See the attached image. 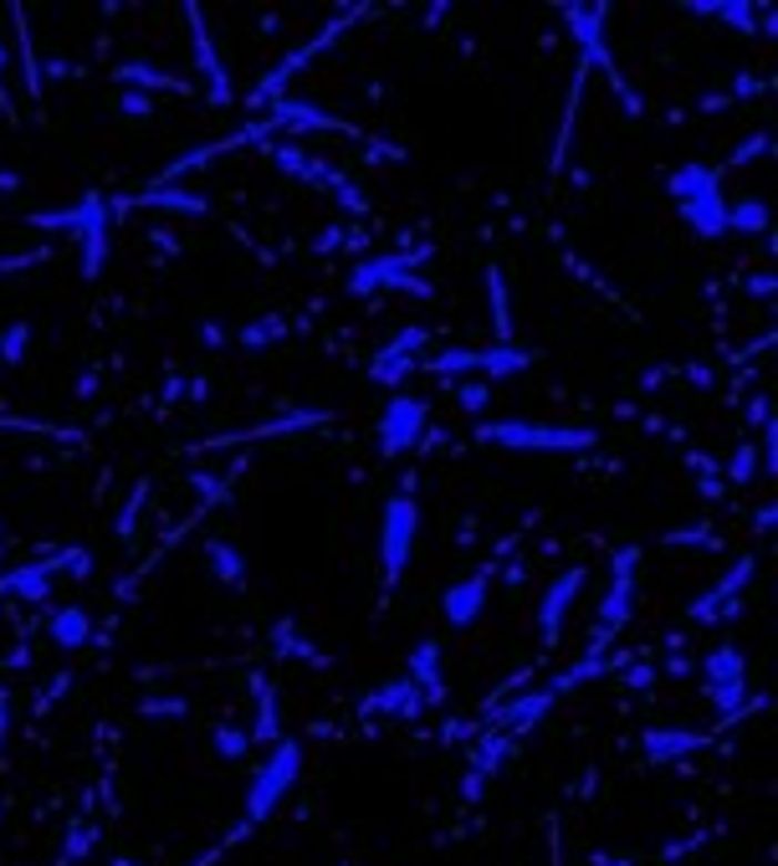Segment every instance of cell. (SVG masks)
I'll return each mask as SVG.
<instances>
[{"label":"cell","instance_id":"cell-7","mask_svg":"<svg viewBox=\"0 0 778 866\" xmlns=\"http://www.w3.org/2000/svg\"><path fill=\"white\" fill-rule=\"evenodd\" d=\"M415 533H421V507H415V497L395 493L384 503V518H380V570H384V585L390 590L405 580Z\"/></svg>","mask_w":778,"mask_h":866},{"label":"cell","instance_id":"cell-34","mask_svg":"<svg viewBox=\"0 0 778 866\" xmlns=\"http://www.w3.org/2000/svg\"><path fill=\"white\" fill-rule=\"evenodd\" d=\"M11 21H16V31H21V78H27V93L41 98V67H37V52H31L27 11H21V6H11Z\"/></svg>","mask_w":778,"mask_h":866},{"label":"cell","instance_id":"cell-32","mask_svg":"<svg viewBox=\"0 0 778 866\" xmlns=\"http://www.w3.org/2000/svg\"><path fill=\"white\" fill-rule=\"evenodd\" d=\"M78 241H82V278H88V282H98V278H103V262H108V252H113V241H108V221H98V226H88Z\"/></svg>","mask_w":778,"mask_h":866},{"label":"cell","instance_id":"cell-48","mask_svg":"<svg viewBox=\"0 0 778 866\" xmlns=\"http://www.w3.org/2000/svg\"><path fill=\"white\" fill-rule=\"evenodd\" d=\"M774 466H778V426L768 421V426H764V472H768V477H774Z\"/></svg>","mask_w":778,"mask_h":866},{"label":"cell","instance_id":"cell-39","mask_svg":"<svg viewBox=\"0 0 778 866\" xmlns=\"http://www.w3.org/2000/svg\"><path fill=\"white\" fill-rule=\"evenodd\" d=\"M456 405H462L466 415H482L492 405V385H487V380H466V385L456 390Z\"/></svg>","mask_w":778,"mask_h":866},{"label":"cell","instance_id":"cell-6","mask_svg":"<svg viewBox=\"0 0 778 866\" xmlns=\"http://www.w3.org/2000/svg\"><path fill=\"white\" fill-rule=\"evenodd\" d=\"M635 564H640V548H620L615 564H609V590L599 600V615H594L589 626V656H605L615 646V636L625 631L635 611Z\"/></svg>","mask_w":778,"mask_h":866},{"label":"cell","instance_id":"cell-51","mask_svg":"<svg viewBox=\"0 0 778 866\" xmlns=\"http://www.w3.org/2000/svg\"><path fill=\"white\" fill-rule=\"evenodd\" d=\"M625 682L646 693V687H656V666H630V672H625Z\"/></svg>","mask_w":778,"mask_h":866},{"label":"cell","instance_id":"cell-40","mask_svg":"<svg viewBox=\"0 0 778 866\" xmlns=\"http://www.w3.org/2000/svg\"><path fill=\"white\" fill-rule=\"evenodd\" d=\"M752 472H758V441H742L727 466V482H752Z\"/></svg>","mask_w":778,"mask_h":866},{"label":"cell","instance_id":"cell-62","mask_svg":"<svg viewBox=\"0 0 778 866\" xmlns=\"http://www.w3.org/2000/svg\"><path fill=\"white\" fill-rule=\"evenodd\" d=\"M609 866H635V862H630V856H615V862H609Z\"/></svg>","mask_w":778,"mask_h":866},{"label":"cell","instance_id":"cell-22","mask_svg":"<svg viewBox=\"0 0 778 866\" xmlns=\"http://www.w3.org/2000/svg\"><path fill=\"white\" fill-rule=\"evenodd\" d=\"M370 713H390V718H405V723H421V713H425V697H421V687L410 677H395V682H384L380 693L370 697Z\"/></svg>","mask_w":778,"mask_h":866},{"label":"cell","instance_id":"cell-35","mask_svg":"<svg viewBox=\"0 0 778 866\" xmlns=\"http://www.w3.org/2000/svg\"><path fill=\"white\" fill-rule=\"evenodd\" d=\"M27 344H31V323L16 319L11 329L0 333V364H6V370H16V364L27 360Z\"/></svg>","mask_w":778,"mask_h":866},{"label":"cell","instance_id":"cell-61","mask_svg":"<svg viewBox=\"0 0 778 866\" xmlns=\"http://www.w3.org/2000/svg\"><path fill=\"white\" fill-rule=\"evenodd\" d=\"M6 728H11V707H6V697H0V744H6Z\"/></svg>","mask_w":778,"mask_h":866},{"label":"cell","instance_id":"cell-49","mask_svg":"<svg viewBox=\"0 0 778 866\" xmlns=\"http://www.w3.org/2000/svg\"><path fill=\"white\" fill-rule=\"evenodd\" d=\"M752 93H764V78L758 72H738V82H732V98H752ZM727 98V103H732Z\"/></svg>","mask_w":778,"mask_h":866},{"label":"cell","instance_id":"cell-18","mask_svg":"<svg viewBox=\"0 0 778 866\" xmlns=\"http://www.w3.org/2000/svg\"><path fill=\"white\" fill-rule=\"evenodd\" d=\"M410 682L421 687V697L431 707L446 703V666H441V641H415V652H410Z\"/></svg>","mask_w":778,"mask_h":866},{"label":"cell","instance_id":"cell-56","mask_svg":"<svg viewBox=\"0 0 778 866\" xmlns=\"http://www.w3.org/2000/svg\"><path fill=\"white\" fill-rule=\"evenodd\" d=\"M748 293H752V298H774V278H752V282H748Z\"/></svg>","mask_w":778,"mask_h":866},{"label":"cell","instance_id":"cell-21","mask_svg":"<svg viewBox=\"0 0 778 866\" xmlns=\"http://www.w3.org/2000/svg\"><path fill=\"white\" fill-rule=\"evenodd\" d=\"M108 78L119 82V88H129V93H185L190 98V78H170V72H159V67L149 62H119Z\"/></svg>","mask_w":778,"mask_h":866},{"label":"cell","instance_id":"cell-17","mask_svg":"<svg viewBox=\"0 0 778 866\" xmlns=\"http://www.w3.org/2000/svg\"><path fill=\"white\" fill-rule=\"evenodd\" d=\"M133 205H144V211H174V215H205L211 211V200L195 195L185 185H149L139 195H123L113 200V211H133Z\"/></svg>","mask_w":778,"mask_h":866},{"label":"cell","instance_id":"cell-5","mask_svg":"<svg viewBox=\"0 0 778 866\" xmlns=\"http://www.w3.org/2000/svg\"><path fill=\"white\" fill-rule=\"evenodd\" d=\"M482 446H507V452H589L594 431L589 426H538V421H487L476 426Z\"/></svg>","mask_w":778,"mask_h":866},{"label":"cell","instance_id":"cell-16","mask_svg":"<svg viewBox=\"0 0 778 866\" xmlns=\"http://www.w3.org/2000/svg\"><path fill=\"white\" fill-rule=\"evenodd\" d=\"M487 590H492V564L487 570H476L472 580H462V585H451L446 600H441V615H446L451 631H466L482 621V611H487Z\"/></svg>","mask_w":778,"mask_h":866},{"label":"cell","instance_id":"cell-63","mask_svg":"<svg viewBox=\"0 0 778 866\" xmlns=\"http://www.w3.org/2000/svg\"><path fill=\"white\" fill-rule=\"evenodd\" d=\"M0 544H6V533H0Z\"/></svg>","mask_w":778,"mask_h":866},{"label":"cell","instance_id":"cell-41","mask_svg":"<svg viewBox=\"0 0 778 866\" xmlns=\"http://www.w3.org/2000/svg\"><path fill=\"white\" fill-rule=\"evenodd\" d=\"M119 113H123L129 123H149V119H154V98L129 93V88H123V93H119Z\"/></svg>","mask_w":778,"mask_h":866},{"label":"cell","instance_id":"cell-42","mask_svg":"<svg viewBox=\"0 0 778 866\" xmlns=\"http://www.w3.org/2000/svg\"><path fill=\"white\" fill-rule=\"evenodd\" d=\"M149 503V482H139L133 487V497L123 503V513H119V538H133V528H139V507Z\"/></svg>","mask_w":778,"mask_h":866},{"label":"cell","instance_id":"cell-38","mask_svg":"<svg viewBox=\"0 0 778 866\" xmlns=\"http://www.w3.org/2000/svg\"><path fill=\"white\" fill-rule=\"evenodd\" d=\"M190 487L200 493V507H215V503H225V497H231V482L211 477V472H195V477H190Z\"/></svg>","mask_w":778,"mask_h":866},{"label":"cell","instance_id":"cell-2","mask_svg":"<svg viewBox=\"0 0 778 866\" xmlns=\"http://www.w3.org/2000/svg\"><path fill=\"white\" fill-rule=\"evenodd\" d=\"M558 11H564L568 31H574V41H579V62L599 67V72H605V82L615 88V93H620L625 113H630V119H640V113H646V103H640V93H635L630 82H625L620 62H615V52H609V41H605V16H609V6H579V0H568V6H558Z\"/></svg>","mask_w":778,"mask_h":866},{"label":"cell","instance_id":"cell-1","mask_svg":"<svg viewBox=\"0 0 778 866\" xmlns=\"http://www.w3.org/2000/svg\"><path fill=\"white\" fill-rule=\"evenodd\" d=\"M666 190H671V200H676V211H681V221H686L691 231H697L701 241H723V236H727L723 170H713V164H681V170H671Z\"/></svg>","mask_w":778,"mask_h":866},{"label":"cell","instance_id":"cell-20","mask_svg":"<svg viewBox=\"0 0 778 866\" xmlns=\"http://www.w3.org/2000/svg\"><path fill=\"white\" fill-rule=\"evenodd\" d=\"M0 595L21 600V605H47V600H52V570H47L41 560L11 564V570L0 574Z\"/></svg>","mask_w":778,"mask_h":866},{"label":"cell","instance_id":"cell-47","mask_svg":"<svg viewBox=\"0 0 778 866\" xmlns=\"http://www.w3.org/2000/svg\"><path fill=\"white\" fill-rule=\"evenodd\" d=\"M144 713L149 718H185L190 707L180 703V697H154V703H144Z\"/></svg>","mask_w":778,"mask_h":866},{"label":"cell","instance_id":"cell-37","mask_svg":"<svg viewBox=\"0 0 778 866\" xmlns=\"http://www.w3.org/2000/svg\"><path fill=\"white\" fill-rule=\"evenodd\" d=\"M282 333H287V319L266 313V319H251L246 329H241V344H246V349H262V344H277Z\"/></svg>","mask_w":778,"mask_h":866},{"label":"cell","instance_id":"cell-53","mask_svg":"<svg viewBox=\"0 0 778 866\" xmlns=\"http://www.w3.org/2000/svg\"><path fill=\"white\" fill-rule=\"evenodd\" d=\"M697 840H701V836H697ZM697 840H671V846H660V862H686Z\"/></svg>","mask_w":778,"mask_h":866},{"label":"cell","instance_id":"cell-58","mask_svg":"<svg viewBox=\"0 0 778 866\" xmlns=\"http://www.w3.org/2000/svg\"><path fill=\"white\" fill-rule=\"evenodd\" d=\"M200 333H205V344H211V349H221V344H225V333H221V323H205V329H200Z\"/></svg>","mask_w":778,"mask_h":866},{"label":"cell","instance_id":"cell-29","mask_svg":"<svg viewBox=\"0 0 778 866\" xmlns=\"http://www.w3.org/2000/svg\"><path fill=\"white\" fill-rule=\"evenodd\" d=\"M205 560H211V574L221 580V585L246 590V560H241L236 544H225V538H205Z\"/></svg>","mask_w":778,"mask_h":866},{"label":"cell","instance_id":"cell-14","mask_svg":"<svg viewBox=\"0 0 778 866\" xmlns=\"http://www.w3.org/2000/svg\"><path fill=\"white\" fill-rule=\"evenodd\" d=\"M266 129H287V133H348V139H364V129L348 119H333L317 103H297V98H277V108L266 113Z\"/></svg>","mask_w":778,"mask_h":866},{"label":"cell","instance_id":"cell-36","mask_svg":"<svg viewBox=\"0 0 778 866\" xmlns=\"http://www.w3.org/2000/svg\"><path fill=\"white\" fill-rule=\"evenodd\" d=\"M211 748L221 754L225 764H236V759H246V754H251V738H246V728H231V723H221V728L211 733Z\"/></svg>","mask_w":778,"mask_h":866},{"label":"cell","instance_id":"cell-25","mask_svg":"<svg viewBox=\"0 0 778 866\" xmlns=\"http://www.w3.org/2000/svg\"><path fill=\"white\" fill-rule=\"evenodd\" d=\"M533 349H523V344H492V349H482V370H476V380H507V374H523V370H533Z\"/></svg>","mask_w":778,"mask_h":866},{"label":"cell","instance_id":"cell-33","mask_svg":"<svg viewBox=\"0 0 778 866\" xmlns=\"http://www.w3.org/2000/svg\"><path fill=\"white\" fill-rule=\"evenodd\" d=\"M727 231H742V236H758L768 231V205L758 195H742L727 205Z\"/></svg>","mask_w":778,"mask_h":866},{"label":"cell","instance_id":"cell-59","mask_svg":"<svg viewBox=\"0 0 778 866\" xmlns=\"http://www.w3.org/2000/svg\"><path fill=\"white\" fill-rule=\"evenodd\" d=\"M666 672H671V677H686V672H691V662H686V656H671V662H666Z\"/></svg>","mask_w":778,"mask_h":866},{"label":"cell","instance_id":"cell-27","mask_svg":"<svg viewBox=\"0 0 778 866\" xmlns=\"http://www.w3.org/2000/svg\"><path fill=\"white\" fill-rule=\"evenodd\" d=\"M47 631H52L57 646H67V652H78V646H88V641H93V615L82 611V605H62V611H52Z\"/></svg>","mask_w":778,"mask_h":866},{"label":"cell","instance_id":"cell-57","mask_svg":"<svg viewBox=\"0 0 778 866\" xmlns=\"http://www.w3.org/2000/svg\"><path fill=\"white\" fill-rule=\"evenodd\" d=\"M774 518H778V507H774V503H768V507H764V513H758V518H752V528H758V533H768V528H774Z\"/></svg>","mask_w":778,"mask_h":866},{"label":"cell","instance_id":"cell-43","mask_svg":"<svg viewBox=\"0 0 778 866\" xmlns=\"http://www.w3.org/2000/svg\"><path fill=\"white\" fill-rule=\"evenodd\" d=\"M768 149H774V139H768V133H752V139H742V144H738V149H732V160H727V164H738V170H742V164H752V160H764Z\"/></svg>","mask_w":778,"mask_h":866},{"label":"cell","instance_id":"cell-31","mask_svg":"<svg viewBox=\"0 0 778 866\" xmlns=\"http://www.w3.org/2000/svg\"><path fill=\"white\" fill-rule=\"evenodd\" d=\"M487 298H492L497 344H513V303H507V278H502V266H487Z\"/></svg>","mask_w":778,"mask_h":866},{"label":"cell","instance_id":"cell-44","mask_svg":"<svg viewBox=\"0 0 778 866\" xmlns=\"http://www.w3.org/2000/svg\"><path fill=\"white\" fill-rule=\"evenodd\" d=\"M98 840V826H72V836H67V862H82V856L93 852Z\"/></svg>","mask_w":778,"mask_h":866},{"label":"cell","instance_id":"cell-13","mask_svg":"<svg viewBox=\"0 0 778 866\" xmlns=\"http://www.w3.org/2000/svg\"><path fill=\"white\" fill-rule=\"evenodd\" d=\"M579 590H584V570H579V564L564 570V574H554L548 590H543V600H538V641L548 646V652H554L558 636H564V621H568V611H574Z\"/></svg>","mask_w":778,"mask_h":866},{"label":"cell","instance_id":"cell-23","mask_svg":"<svg viewBox=\"0 0 778 866\" xmlns=\"http://www.w3.org/2000/svg\"><path fill=\"white\" fill-rule=\"evenodd\" d=\"M554 703H558L554 687H538V693H528V697H513L507 707H497V728L507 733V738H517V733H528Z\"/></svg>","mask_w":778,"mask_h":866},{"label":"cell","instance_id":"cell-4","mask_svg":"<svg viewBox=\"0 0 778 866\" xmlns=\"http://www.w3.org/2000/svg\"><path fill=\"white\" fill-rule=\"evenodd\" d=\"M297 769H303V744H297V738H277V744H272V759L251 774L246 810H241V820H246L251 830L277 815V805L287 799V789L297 785Z\"/></svg>","mask_w":778,"mask_h":866},{"label":"cell","instance_id":"cell-30","mask_svg":"<svg viewBox=\"0 0 778 866\" xmlns=\"http://www.w3.org/2000/svg\"><path fill=\"white\" fill-rule=\"evenodd\" d=\"M266 646L277 656H292V662H323V656L313 652V641L297 631V621H277V626L266 631Z\"/></svg>","mask_w":778,"mask_h":866},{"label":"cell","instance_id":"cell-26","mask_svg":"<svg viewBox=\"0 0 778 866\" xmlns=\"http://www.w3.org/2000/svg\"><path fill=\"white\" fill-rule=\"evenodd\" d=\"M686 11L707 16V21H727V27H738L742 37L758 31V6H748V0H691Z\"/></svg>","mask_w":778,"mask_h":866},{"label":"cell","instance_id":"cell-10","mask_svg":"<svg viewBox=\"0 0 778 866\" xmlns=\"http://www.w3.org/2000/svg\"><path fill=\"white\" fill-rule=\"evenodd\" d=\"M425 415H431V405H425L421 395H390V405H384V415H380V456L384 462L405 456L410 446L421 441Z\"/></svg>","mask_w":778,"mask_h":866},{"label":"cell","instance_id":"cell-54","mask_svg":"<svg viewBox=\"0 0 778 866\" xmlns=\"http://www.w3.org/2000/svg\"><path fill=\"white\" fill-rule=\"evenodd\" d=\"M666 544H713L707 528H686V533H666Z\"/></svg>","mask_w":778,"mask_h":866},{"label":"cell","instance_id":"cell-45","mask_svg":"<svg viewBox=\"0 0 778 866\" xmlns=\"http://www.w3.org/2000/svg\"><path fill=\"white\" fill-rule=\"evenodd\" d=\"M333 195H339V205H343V211H354V215H364V211H370V200L358 195V185H354V180H339V185H333Z\"/></svg>","mask_w":778,"mask_h":866},{"label":"cell","instance_id":"cell-12","mask_svg":"<svg viewBox=\"0 0 778 866\" xmlns=\"http://www.w3.org/2000/svg\"><path fill=\"white\" fill-rule=\"evenodd\" d=\"M425 344H431V333H425L421 323H410V329H400L395 339H390V344H384L380 354L370 360V380H374V385H384V390L405 385L410 374L421 370V360H415V354H421Z\"/></svg>","mask_w":778,"mask_h":866},{"label":"cell","instance_id":"cell-55","mask_svg":"<svg viewBox=\"0 0 778 866\" xmlns=\"http://www.w3.org/2000/svg\"><path fill=\"white\" fill-rule=\"evenodd\" d=\"M421 452H436V446H446V431L441 426H431V431H421V441H415Z\"/></svg>","mask_w":778,"mask_h":866},{"label":"cell","instance_id":"cell-19","mask_svg":"<svg viewBox=\"0 0 778 866\" xmlns=\"http://www.w3.org/2000/svg\"><path fill=\"white\" fill-rule=\"evenodd\" d=\"M713 744V733H686V728H646L640 733V748H646L650 764H671V759H686V754H697V748Z\"/></svg>","mask_w":778,"mask_h":866},{"label":"cell","instance_id":"cell-11","mask_svg":"<svg viewBox=\"0 0 778 866\" xmlns=\"http://www.w3.org/2000/svg\"><path fill=\"white\" fill-rule=\"evenodd\" d=\"M752 570H758V560H752V554L732 560V570H727L713 590H701V595L691 600V605H686V615H691V621H701V626H707V621H732V615H742L738 595L748 590Z\"/></svg>","mask_w":778,"mask_h":866},{"label":"cell","instance_id":"cell-52","mask_svg":"<svg viewBox=\"0 0 778 866\" xmlns=\"http://www.w3.org/2000/svg\"><path fill=\"white\" fill-rule=\"evenodd\" d=\"M748 421H752V426H768V421H774V405H768V395H758L748 405Z\"/></svg>","mask_w":778,"mask_h":866},{"label":"cell","instance_id":"cell-46","mask_svg":"<svg viewBox=\"0 0 778 866\" xmlns=\"http://www.w3.org/2000/svg\"><path fill=\"white\" fill-rule=\"evenodd\" d=\"M343 241H354V231H348V226H329L323 236L313 241V252H317V256H329V252H339Z\"/></svg>","mask_w":778,"mask_h":866},{"label":"cell","instance_id":"cell-15","mask_svg":"<svg viewBox=\"0 0 778 866\" xmlns=\"http://www.w3.org/2000/svg\"><path fill=\"white\" fill-rule=\"evenodd\" d=\"M185 21H190V41H195V67L200 78H205V88H211V103H231V72H225L221 52H215V37L211 27H205V11L200 6H185Z\"/></svg>","mask_w":778,"mask_h":866},{"label":"cell","instance_id":"cell-50","mask_svg":"<svg viewBox=\"0 0 778 866\" xmlns=\"http://www.w3.org/2000/svg\"><path fill=\"white\" fill-rule=\"evenodd\" d=\"M6 57H11V52H6V41H0V113H6V123H11V129H16V113H11V93H6Z\"/></svg>","mask_w":778,"mask_h":866},{"label":"cell","instance_id":"cell-60","mask_svg":"<svg viewBox=\"0 0 778 866\" xmlns=\"http://www.w3.org/2000/svg\"><path fill=\"white\" fill-rule=\"evenodd\" d=\"M0 190H21V174H16V170H0Z\"/></svg>","mask_w":778,"mask_h":866},{"label":"cell","instance_id":"cell-9","mask_svg":"<svg viewBox=\"0 0 778 866\" xmlns=\"http://www.w3.org/2000/svg\"><path fill=\"white\" fill-rule=\"evenodd\" d=\"M358 16H364V6H358V11H343V16H333V21H329V27H323V31H317L313 41H303V47H297V52H292V57H282V62H277V72H266V78L256 82V93H251V103H266V98H282V88H287V82L297 78V72H303V67L313 62V57H323V52H329L333 41H339L343 31L354 27Z\"/></svg>","mask_w":778,"mask_h":866},{"label":"cell","instance_id":"cell-8","mask_svg":"<svg viewBox=\"0 0 778 866\" xmlns=\"http://www.w3.org/2000/svg\"><path fill=\"white\" fill-rule=\"evenodd\" d=\"M701 693H707V703L717 707V713H738L742 703H748V662H742L738 646H717L707 662H701Z\"/></svg>","mask_w":778,"mask_h":866},{"label":"cell","instance_id":"cell-28","mask_svg":"<svg viewBox=\"0 0 778 866\" xmlns=\"http://www.w3.org/2000/svg\"><path fill=\"white\" fill-rule=\"evenodd\" d=\"M251 744H277L282 738V713H277V687H266V682H256V723L246 728Z\"/></svg>","mask_w":778,"mask_h":866},{"label":"cell","instance_id":"cell-24","mask_svg":"<svg viewBox=\"0 0 778 866\" xmlns=\"http://www.w3.org/2000/svg\"><path fill=\"white\" fill-rule=\"evenodd\" d=\"M329 421V411H292L282 415V421H272V426H251V431H236V436H215V441H200V446H241V441H266V436H287V431H307V426H323Z\"/></svg>","mask_w":778,"mask_h":866},{"label":"cell","instance_id":"cell-3","mask_svg":"<svg viewBox=\"0 0 778 866\" xmlns=\"http://www.w3.org/2000/svg\"><path fill=\"white\" fill-rule=\"evenodd\" d=\"M431 262V246H410V252H384V256H370V262H358L343 288L348 298H374V293H410V298H431V282L415 278V266Z\"/></svg>","mask_w":778,"mask_h":866}]
</instances>
